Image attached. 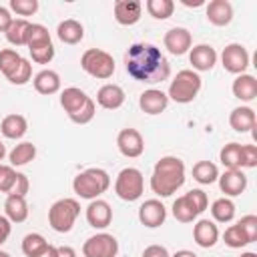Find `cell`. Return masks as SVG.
<instances>
[{"mask_svg": "<svg viewBox=\"0 0 257 257\" xmlns=\"http://www.w3.org/2000/svg\"><path fill=\"white\" fill-rule=\"evenodd\" d=\"M189 199H191V203L195 205V209L199 211V215L209 207V199H207V193L205 191H201V189H193V191H189V193H185Z\"/></svg>", "mask_w": 257, "mask_h": 257, "instance_id": "45", "label": "cell"}, {"mask_svg": "<svg viewBox=\"0 0 257 257\" xmlns=\"http://www.w3.org/2000/svg\"><path fill=\"white\" fill-rule=\"evenodd\" d=\"M28 189H30V181H28V177H26L24 173H18V171H16V179H14L12 191H10L8 195H20V197H26Z\"/></svg>", "mask_w": 257, "mask_h": 257, "instance_id": "46", "label": "cell"}, {"mask_svg": "<svg viewBox=\"0 0 257 257\" xmlns=\"http://www.w3.org/2000/svg\"><path fill=\"white\" fill-rule=\"evenodd\" d=\"M28 203H26V197H20V195H8L6 201H4V215L8 217L10 223H24L28 219Z\"/></svg>", "mask_w": 257, "mask_h": 257, "instance_id": "23", "label": "cell"}, {"mask_svg": "<svg viewBox=\"0 0 257 257\" xmlns=\"http://www.w3.org/2000/svg\"><path fill=\"white\" fill-rule=\"evenodd\" d=\"M145 8L155 20H167L175 12V2L173 0H147Z\"/></svg>", "mask_w": 257, "mask_h": 257, "instance_id": "35", "label": "cell"}, {"mask_svg": "<svg viewBox=\"0 0 257 257\" xmlns=\"http://www.w3.org/2000/svg\"><path fill=\"white\" fill-rule=\"evenodd\" d=\"M46 245H48V241L44 239V235H40V233H28L22 239V253L26 257H36Z\"/></svg>", "mask_w": 257, "mask_h": 257, "instance_id": "36", "label": "cell"}, {"mask_svg": "<svg viewBox=\"0 0 257 257\" xmlns=\"http://www.w3.org/2000/svg\"><path fill=\"white\" fill-rule=\"evenodd\" d=\"M221 62L223 68L231 74H245L247 66H249V52L243 44L239 42H231L223 48L221 52Z\"/></svg>", "mask_w": 257, "mask_h": 257, "instance_id": "9", "label": "cell"}, {"mask_svg": "<svg viewBox=\"0 0 257 257\" xmlns=\"http://www.w3.org/2000/svg\"><path fill=\"white\" fill-rule=\"evenodd\" d=\"M34 157H36V145L28 143V141L18 143V145L10 151V155H8V159H10V165H12V167L28 165L30 161H34Z\"/></svg>", "mask_w": 257, "mask_h": 257, "instance_id": "31", "label": "cell"}, {"mask_svg": "<svg viewBox=\"0 0 257 257\" xmlns=\"http://www.w3.org/2000/svg\"><path fill=\"white\" fill-rule=\"evenodd\" d=\"M124 68L133 80L147 84L163 82L171 74V64L161 52V48L149 42H137L128 46L124 54Z\"/></svg>", "mask_w": 257, "mask_h": 257, "instance_id": "1", "label": "cell"}, {"mask_svg": "<svg viewBox=\"0 0 257 257\" xmlns=\"http://www.w3.org/2000/svg\"><path fill=\"white\" fill-rule=\"evenodd\" d=\"M255 122H257V118H255V110L251 106H237L229 114V124L237 133H249L251 128H255Z\"/></svg>", "mask_w": 257, "mask_h": 257, "instance_id": "24", "label": "cell"}, {"mask_svg": "<svg viewBox=\"0 0 257 257\" xmlns=\"http://www.w3.org/2000/svg\"><path fill=\"white\" fill-rule=\"evenodd\" d=\"M201 76L199 72L191 70V68H185V70H179L177 76L171 80L169 84V100H175L179 104H189L197 98L199 90H201Z\"/></svg>", "mask_w": 257, "mask_h": 257, "instance_id": "4", "label": "cell"}, {"mask_svg": "<svg viewBox=\"0 0 257 257\" xmlns=\"http://www.w3.org/2000/svg\"><path fill=\"white\" fill-rule=\"evenodd\" d=\"M243 167L245 169H255L257 167V147L255 145H243Z\"/></svg>", "mask_w": 257, "mask_h": 257, "instance_id": "47", "label": "cell"}, {"mask_svg": "<svg viewBox=\"0 0 257 257\" xmlns=\"http://www.w3.org/2000/svg\"><path fill=\"white\" fill-rule=\"evenodd\" d=\"M185 183V163L179 157H161L151 175V189L159 197H171Z\"/></svg>", "mask_w": 257, "mask_h": 257, "instance_id": "2", "label": "cell"}, {"mask_svg": "<svg viewBox=\"0 0 257 257\" xmlns=\"http://www.w3.org/2000/svg\"><path fill=\"white\" fill-rule=\"evenodd\" d=\"M233 96L243 100V102H249L257 96V80L253 74H237V78L233 80Z\"/></svg>", "mask_w": 257, "mask_h": 257, "instance_id": "26", "label": "cell"}, {"mask_svg": "<svg viewBox=\"0 0 257 257\" xmlns=\"http://www.w3.org/2000/svg\"><path fill=\"white\" fill-rule=\"evenodd\" d=\"M10 10L18 16H32L38 10V0H10Z\"/></svg>", "mask_w": 257, "mask_h": 257, "instance_id": "40", "label": "cell"}, {"mask_svg": "<svg viewBox=\"0 0 257 257\" xmlns=\"http://www.w3.org/2000/svg\"><path fill=\"white\" fill-rule=\"evenodd\" d=\"M171 257H197L193 251H189V249H181V251H177L175 255H171Z\"/></svg>", "mask_w": 257, "mask_h": 257, "instance_id": "54", "label": "cell"}, {"mask_svg": "<svg viewBox=\"0 0 257 257\" xmlns=\"http://www.w3.org/2000/svg\"><path fill=\"white\" fill-rule=\"evenodd\" d=\"M193 179L201 185H211L219 179V169L211 161H199L193 167Z\"/></svg>", "mask_w": 257, "mask_h": 257, "instance_id": "32", "label": "cell"}, {"mask_svg": "<svg viewBox=\"0 0 257 257\" xmlns=\"http://www.w3.org/2000/svg\"><path fill=\"white\" fill-rule=\"evenodd\" d=\"M124 90L118 86V84H112V82H108V84H102L100 88H98V92H96V102H98V106H102V108H106V110H116V108H120L122 104H124Z\"/></svg>", "mask_w": 257, "mask_h": 257, "instance_id": "18", "label": "cell"}, {"mask_svg": "<svg viewBox=\"0 0 257 257\" xmlns=\"http://www.w3.org/2000/svg\"><path fill=\"white\" fill-rule=\"evenodd\" d=\"M173 217L179 223H193L199 217V211L195 209V205L191 203V199L187 195H181L173 203Z\"/></svg>", "mask_w": 257, "mask_h": 257, "instance_id": "28", "label": "cell"}, {"mask_svg": "<svg viewBox=\"0 0 257 257\" xmlns=\"http://www.w3.org/2000/svg\"><path fill=\"white\" fill-rule=\"evenodd\" d=\"M237 225L243 229V233L247 235L249 243H253L257 239V217L255 215H245L237 221Z\"/></svg>", "mask_w": 257, "mask_h": 257, "instance_id": "44", "label": "cell"}, {"mask_svg": "<svg viewBox=\"0 0 257 257\" xmlns=\"http://www.w3.org/2000/svg\"><path fill=\"white\" fill-rule=\"evenodd\" d=\"M36 257H56V247L48 243V245H46V247H44Z\"/></svg>", "mask_w": 257, "mask_h": 257, "instance_id": "52", "label": "cell"}, {"mask_svg": "<svg viewBox=\"0 0 257 257\" xmlns=\"http://www.w3.org/2000/svg\"><path fill=\"white\" fill-rule=\"evenodd\" d=\"M30 58L36 62V64H48L52 58H54V44H44V46H38V48H30Z\"/></svg>", "mask_w": 257, "mask_h": 257, "instance_id": "41", "label": "cell"}, {"mask_svg": "<svg viewBox=\"0 0 257 257\" xmlns=\"http://www.w3.org/2000/svg\"><path fill=\"white\" fill-rule=\"evenodd\" d=\"M86 221L94 229H106L112 221V209L104 199H92L86 207Z\"/></svg>", "mask_w": 257, "mask_h": 257, "instance_id": "14", "label": "cell"}, {"mask_svg": "<svg viewBox=\"0 0 257 257\" xmlns=\"http://www.w3.org/2000/svg\"><path fill=\"white\" fill-rule=\"evenodd\" d=\"M185 6H189V8H199V6H203L205 4V0H181Z\"/></svg>", "mask_w": 257, "mask_h": 257, "instance_id": "53", "label": "cell"}, {"mask_svg": "<svg viewBox=\"0 0 257 257\" xmlns=\"http://www.w3.org/2000/svg\"><path fill=\"white\" fill-rule=\"evenodd\" d=\"M211 215L217 223H229L235 217V203L229 197H221L217 201H213L211 205Z\"/></svg>", "mask_w": 257, "mask_h": 257, "instance_id": "33", "label": "cell"}, {"mask_svg": "<svg viewBox=\"0 0 257 257\" xmlns=\"http://www.w3.org/2000/svg\"><path fill=\"white\" fill-rule=\"evenodd\" d=\"M163 44H165V48H167L171 54L183 56L185 52L191 50V46H193V36H191V32H189L187 28L175 26V28H171V30L165 32Z\"/></svg>", "mask_w": 257, "mask_h": 257, "instance_id": "11", "label": "cell"}, {"mask_svg": "<svg viewBox=\"0 0 257 257\" xmlns=\"http://www.w3.org/2000/svg\"><path fill=\"white\" fill-rule=\"evenodd\" d=\"M56 34H58L60 42H64V44H78L84 38V26L74 18H66L58 24Z\"/></svg>", "mask_w": 257, "mask_h": 257, "instance_id": "27", "label": "cell"}, {"mask_svg": "<svg viewBox=\"0 0 257 257\" xmlns=\"http://www.w3.org/2000/svg\"><path fill=\"white\" fill-rule=\"evenodd\" d=\"M80 68L90 74L92 78H98V80H106L114 74V58L106 52V50H100V48H88L82 52L80 56Z\"/></svg>", "mask_w": 257, "mask_h": 257, "instance_id": "6", "label": "cell"}, {"mask_svg": "<svg viewBox=\"0 0 257 257\" xmlns=\"http://www.w3.org/2000/svg\"><path fill=\"white\" fill-rule=\"evenodd\" d=\"M219 189L227 195V197H237L247 189V177L241 169H225L223 175H219Z\"/></svg>", "mask_w": 257, "mask_h": 257, "instance_id": "17", "label": "cell"}, {"mask_svg": "<svg viewBox=\"0 0 257 257\" xmlns=\"http://www.w3.org/2000/svg\"><path fill=\"white\" fill-rule=\"evenodd\" d=\"M205 12H207V20L213 26H227L233 20V6L229 0H211Z\"/></svg>", "mask_w": 257, "mask_h": 257, "instance_id": "20", "label": "cell"}, {"mask_svg": "<svg viewBox=\"0 0 257 257\" xmlns=\"http://www.w3.org/2000/svg\"><path fill=\"white\" fill-rule=\"evenodd\" d=\"M14 179H16V171L12 165H2L0 163V193H10L12 191V185H14Z\"/></svg>", "mask_w": 257, "mask_h": 257, "instance_id": "43", "label": "cell"}, {"mask_svg": "<svg viewBox=\"0 0 257 257\" xmlns=\"http://www.w3.org/2000/svg\"><path fill=\"white\" fill-rule=\"evenodd\" d=\"M143 257H171V253L167 251V247L165 245H149V247H145V251H143Z\"/></svg>", "mask_w": 257, "mask_h": 257, "instance_id": "48", "label": "cell"}, {"mask_svg": "<svg viewBox=\"0 0 257 257\" xmlns=\"http://www.w3.org/2000/svg\"><path fill=\"white\" fill-rule=\"evenodd\" d=\"M80 215V205L76 199L64 197L50 205L48 209V225L56 233H68L74 227V221Z\"/></svg>", "mask_w": 257, "mask_h": 257, "instance_id": "5", "label": "cell"}, {"mask_svg": "<svg viewBox=\"0 0 257 257\" xmlns=\"http://www.w3.org/2000/svg\"><path fill=\"white\" fill-rule=\"evenodd\" d=\"M189 62L195 72H207L217 64V50L211 44H197L189 52Z\"/></svg>", "mask_w": 257, "mask_h": 257, "instance_id": "15", "label": "cell"}, {"mask_svg": "<svg viewBox=\"0 0 257 257\" xmlns=\"http://www.w3.org/2000/svg\"><path fill=\"white\" fill-rule=\"evenodd\" d=\"M26 131H28V120H26V116H22V114H6L4 118H2V122H0V133L6 137V139H12V141H16V139H22L24 135H26Z\"/></svg>", "mask_w": 257, "mask_h": 257, "instance_id": "25", "label": "cell"}, {"mask_svg": "<svg viewBox=\"0 0 257 257\" xmlns=\"http://www.w3.org/2000/svg\"><path fill=\"white\" fill-rule=\"evenodd\" d=\"M94 114H96V104H94V100L90 98L86 106H82L78 112L70 114L68 118H70L74 124H86V122H90V120L94 118Z\"/></svg>", "mask_w": 257, "mask_h": 257, "instance_id": "42", "label": "cell"}, {"mask_svg": "<svg viewBox=\"0 0 257 257\" xmlns=\"http://www.w3.org/2000/svg\"><path fill=\"white\" fill-rule=\"evenodd\" d=\"M0 257H12V255H10V253H6V251H2V249H0Z\"/></svg>", "mask_w": 257, "mask_h": 257, "instance_id": "57", "label": "cell"}, {"mask_svg": "<svg viewBox=\"0 0 257 257\" xmlns=\"http://www.w3.org/2000/svg\"><path fill=\"white\" fill-rule=\"evenodd\" d=\"M52 38H50V32L44 24H34L30 22V28H28V34H26V46L28 50L30 48H38V46H44V44H50Z\"/></svg>", "mask_w": 257, "mask_h": 257, "instance_id": "34", "label": "cell"}, {"mask_svg": "<svg viewBox=\"0 0 257 257\" xmlns=\"http://www.w3.org/2000/svg\"><path fill=\"white\" fill-rule=\"evenodd\" d=\"M145 191V177L139 169L135 167H126L122 169L116 179H114V193L118 199L126 201V203H133L137 199H141Z\"/></svg>", "mask_w": 257, "mask_h": 257, "instance_id": "7", "label": "cell"}, {"mask_svg": "<svg viewBox=\"0 0 257 257\" xmlns=\"http://www.w3.org/2000/svg\"><path fill=\"white\" fill-rule=\"evenodd\" d=\"M118 241L110 233H96L82 243L84 257H116Z\"/></svg>", "mask_w": 257, "mask_h": 257, "instance_id": "8", "label": "cell"}, {"mask_svg": "<svg viewBox=\"0 0 257 257\" xmlns=\"http://www.w3.org/2000/svg\"><path fill=\"white\" fill-rule=\"evenodd\" d=\"M116 147L122 157L126 159H137L145 153V139L137 128H122L116 135Z\"/></svg>", "mask_w": 257, "mask_h": 257, "instance_id": "10", "label": "cell"}, {"mask_svg": "<svg viewBox=\"0 0 257 257\" xmlns=\"http://www.w3.org/2000/svg\"><path fill=\"white\" fill-rule=\"evenodd\" d=\"M88 100H90V96L84 90L76 88V86H68V88H64L60 92V106L66 110L68 116L74 114V112H78L82 106H86Z\"/></svg>", "mask_w": 257, "mask_h": 257, "instance_id": "22", "label": "cell"}, {"mask_svg": "<svg viewBox=\"0 0 257 257\" xmlns=\"http://www.w3.org/2000/svg\"><path fill=\"white\" fill-rule=\"evenodd\" d=\"M165 219H167V207L159 199H149L139 207V221L149 229L161 227Z\"/></svg>", "mask_w": 257, "mask_h": 257, "instance_id": "12", "label": "cell"}, {"mask_svg": "<svg viewBox=\"0 0 257 257\" xmlns=\"http://www.w3.org/2000/svg\"><path fill=\"white\" fill-rule=\"evenodd\" d=\"M56 257H76V251L70 245H60L56 247Z\"/></svg>", "mask_w": 257, "mask_h": 257, "instance_id": "51", "label": "cell"}, {"mask_svg": "<svg viewBox=\"0 0 257 257\" xmlns=\"http://www.w3.org/2000/svg\"><path fill=\"white\" fill-rule=\"evenodd\" d=\"M10 233H12V223L8 221L6 215H0V245H4L8 241Z\"/></svg>", "mask_w": 257, "mask_h": 257, "instance_id": "49", "label": "cell"}, {"mask_svg": "<svg viewBox=\"0 0 257 257\" xmlns=\"http://www.w3.org/2000/svg\"><path fill=\"white\" fill-rule=\"evenodd\" d=\"M28 28H30V22L26 18H12V22H10L8 30L4 32V36L12 46H26Z\"/></svg>", "mask_w": 257, "mask_h": 257, "instance_id": "29", "label": "cell"}, {"mask_svg": "<svg viewBox=\"0 0 257 257\" xmlns=\"http://www.w3.org/2000/svg\"><path fill=\"white\" fill-rule=\"evenodd\" d=\"M10 22H12L10 10H8L6 6H0V32H6L8 26H10Z\"/></svg>", "mask_w": 257, "mask_h": 257, "instance_id": "50", "label": "cell"}, {"mask_svg": "<svg viewBox=\"0 0 257 257\" xmlns=\"http://www.w3.org/2000/svg\"><path fill=\"white\" fill-rule=\"evenodd\" d=\"M32 84H34V90L38 94H44V96H50V94H56L60 90V74L56 70H50V68H44L40 70L34 78H32Z\"/></svg>", "mask_w": 257, "mask_h": 257, "instance_id": "21", "label": "cell"}, {"mask_svg": "<svg viewBox=\"0 0 257 257\" xmlns=\"http://www.w3.org/2000/svg\"><path fill=\"white\" fill-rule=\"evenodd\" d=\"M193 239L199 247L203 249H209V247H215V243L219 241V229L215 225V221H209V219H199L193 227Z\"/></svg>", "mask_w": 257, "mask_h": 257, "instance_id": "19", "label": "cell"}, {"mask_svg": "<svg viewBox=\"0 0 257 257\" xmlns=\"http://www.w3.org/2000/svg\"><path fill=\"white\" fill-rule=\"evenodd\" d=\"M108 187H110V175L98 167L84 169L72 179V191L80 199H88V201L98 199L102 193L108 191Z\"/></svg>", "mask_w": 257, "mask_h": 257, "instance_id": "3", "label": "cell"}, {"mask_svg": "<svg viewBox=\"0 0 257 257\" xmlns=\"http://www.w3.org/2000/svg\"><path fill=\"white\" fill-rule=\"evenodd\" d=\"M139 106L147 114H161L169 106V96L159 88H147L139 96Z\"/></svg>", "mask_w": 257, "mask_h": 257, "instance_id": "16", "label": "cell"}, {"mask_svg": "<svg viewBox=\"0 0 257 257\" xmlns=\"http://www.w3.org/2000/svg\"><path fill=\"white\" fill-rule=\"evenodd\" d=\"M30 78H32V64H30L28 58H22L20 64L16 66V70L8 76V82H10V84H16V86H22V84H26Z\"/></svg>", "mask_w": 257, "mask_h": 257, "instance_id": "39", "label": "cell"}, {"mask_svg": "<svg viewBox=\"0 0 257 257\" xmlns=\"http://www.w3.org/2000/svg\"><path fill=\"white\" fill-rule=\"evenodd\" d=\"M223 241H225V245L231 247V249H241V247L249 245L247 235L243 233V229H241L237 223L225 229V233H223Z\"/></svg>", "mask_w": 257, "mask_h": 257, "instance_id": "38", "label": "cell"}, {"mask_svg": "<svg viewBox=\"0 0 257 257\" xmlns=\"http://www.w3.org/2000/svg\"><path fill=\"white\" fill-rule=\"evenodd\" d=\"M239 257H257V253H253V251H247V253H241Z\"/></svg>", "mask_w": 257, "mask_h": 257, "instance_id": "56", "label": "cell"}, {"mask_svg": "<svg viewBox=\"0 0 257 257\" xmlns=\"http://www.w3.org/2000/svg\"><path fill=\"white\" fill-rule=\"evenodd\" d=\"M4 157H6V147H4V143L0 141V161H2Z\"/></svg>", "mask_w": 257, "mask_h": 257, "instance_id": "55", "label": "cell"}, {"mask_svg": "<svg viewBox=\"0 0 257 257\" xmlns=\"http://www.w3.org/2000/svg\"><path fill=\"white\" fill-rule=\"evenodd\" d=\"M20 60H22V56L18 54V50H14V48H2L0 50V72L8 78L16 70V66L20 64Z\"/></svg>", "mask_w": 257, "mask_h": 257, "instance_id": "37", "label": "cell"}, {"mask_svg": "<svg viewBox=\"0 0 257 257\" xmlns=\"http://www.w3.org/2000/svg\"><path fill=\"white\" fill-rule=\"evenodd\" d=\"M114 12V20L120 26H133L141 20L143 14V2L139 0H116L112 6Z\"/></svg>", "mask_w": 257, "mask_h": 257, "instance_id": "13", "label": "cell"}, {"mask_svg": "<svg viewBox=\"0 0 257 257\" xmlns=\"http://www.w3.org/2000/svg\"><path fill=\"white\" fill-rule=\"evenodd\" d=\"M241 147L243 145H239V143H229V145H225L221 149L219 161H221V165L225 169L233 171V169H241L243 167V151H241Z\"/></svg>", "mask_w": 257, "mask_h": 257, "instance_id": "30", "label": "cell"}]
</instances>
